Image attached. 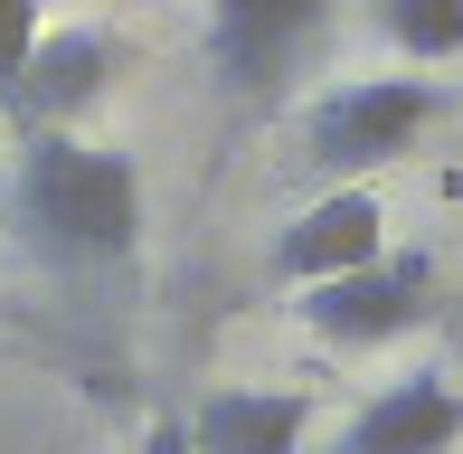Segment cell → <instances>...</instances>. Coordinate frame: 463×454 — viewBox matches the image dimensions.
Segmentation results:
<instances>
[{
    "label": "cell",
    "instance_id": "obj_1",
    "mask_svg": "<svg viewBox=\"0 0 463 454\" xmlns=\"http://www.w3.org/2000/svg\"><path fill=\"white\" fill-rule=\"evenodd\" d=\"M10 218L19 237L38 246L48 265H123L142 237V171L104 142H76V133H29L10 171Z\"/></svg>",
    "mask_w": 463,
    "mask_h": 454
},
{
    "label": "cell",
    "instance_id": "obj_2",
    "mask_svg": "<svg viewBox=\"0 0 463 454\" xmlns=\"http://www.w3.org/2000/svg\"><path fill=\"white\" fill-rule=\"evenodd\" d=\"M435 114H445V86H426V76H350L303 105V161L322 180H369L397 152H416Z\"/></svg>",
    "mask_w": 463,
    "mask_h": 454
},
{
    "label": "cell",
    "instance_id": "obj_3",
    "mask_svg": "<svg viewBox=\"0 0 463 454\" xmlns=\"http://www.w3.org/2000/svg\"><path fill=\"white\" fill-rule=\"evenodd\" d=\"M331 19H341V0H208V67H218L227 95L275 105L322 57Z\"/></svg>",
    "mask_w": 463,
    "mask_h": 454
},
{
    "label": "cell",
    "instance_id": "obj_4",
    "mask_svg": "<svg viewBox=\"0 0 463 454\" xmlns=\"http://www.w3.org/2000/svg\"><path fill=\"white\" fill-rule=\"evenodd\" d=\"M426 294H435V265L388 246V256L350 265V275L303 284V303H293V313H303L331 350H378V341H397V332H416V322H426Z\"/></svg>",
    "mask_w": 463,
    "mask_h": 454
},
{
    "label": "cell",
    "instance_id": "obj_5",
    "mask_svg": "<svg viewBox=\"0 0 463 454\" xmlns=\"http://www.w3.org/2000/svg\"><path fill=\"white\" fill-rule=\"evenodd\" d=\"M369 256H388V209H378L369 180H331V190L275 237V275L293 294L322 284V275H350V265H369Z\"/></svg>",
    "mask_w": 463,
    "mask_h": 454
},
{
    "label": "cell",
    "instance_id": "obj_6",
    "mask_svg": "<svg viewBox=\"0 0 463 454\" xmlns=\"http://www.w3.org/2000/svg\"><path fill=\"white\" fill-rule=\"evenodd\" d=\"M454 445H463V388L445 369L388 379L360 417L341 426V454H454Z\"/></svg>",
    "mask_w": 463,
    "mask_h": 454
},
{
    "label": "cell",
    "instance_id": "obj_7",
    "mask_svg": "<svg viewBox=\"0 0 463 454\" xmlns=\"http://www.w3.org/2000/svg\"><path fill=\"white\" fill-rule=\"evenodd\" d=\"M104 76H114V48H104L95 29H38L29 57H19V76H10V105L29 114L38 133H67L104 95Z\"/></svg>",
    "mask_w": 463,
    "mask_h": 454
},
{
    "label": "cell",
    "instance_id": "obj_8",
    "mask_svg": "<svg viewBox=\"0 0 463 454\" xmlns=\"http://www.w3.org/2000/svg\"><path fill=\"white\" fill-rule=\"evenodd\" d=\"M189 454H303L312 436V398L303 388H208L180 417Z\"/></svg>",
    "mask_w": 463,
    "mask_h": 454
},
{
    "label": "cell",
    "instance_id": "obj_9",
    "mask_svg": "<svg viewBox=\"0 0 463 454\" xmlns=\"http://www.w3.org/2000/svg\"><path fill=\"white\" fill-rule=\"evenodd\" d=\"M378 29L397 57L435 67V57H463V0H378Z\"/></svg>",
    "mask_w": 463,
    "mask_h": 454
},
{
    "label": "cell",
    "instance_id": "obj_10",
    "mask_svg": "<svg viewBox=\"0 0 463 454\" xmlns=\"http://www.w3.org/2000/svg\"><path fill=\"white\" fill-rule=\"evenodd\" d=\"M29 38H38V0H0V95H10V76H19V57H29Z\"/></svg>",
    "mask_w": 463,
    "mask_h": 454
},
{
    "label": "cell",
    "instance_id": "obj_11",
    "mask_svg": "<svg viewBox=\"0 0 463 454\" xmlns=\"http://www.w3.org/2000/svg\"><path fill=\"white\" fill-rule=\"evenodd\" d=\"M133 454H189V436H180V417H152V426H142V445Z\"/></svg>",
    "mask_w": 463,
    "mask_h": 454
}]
</instances>
